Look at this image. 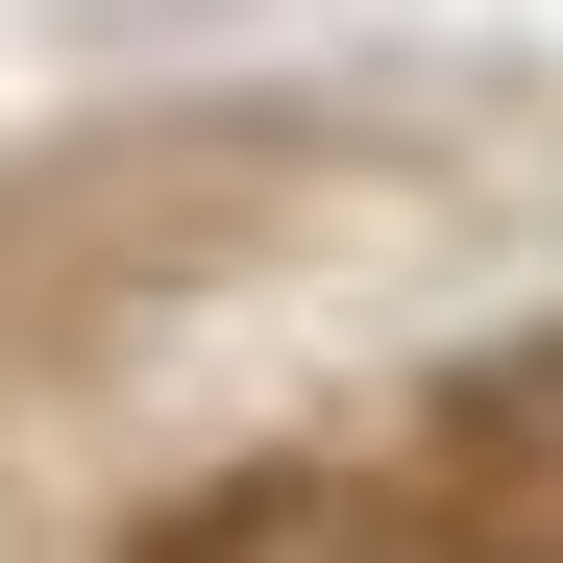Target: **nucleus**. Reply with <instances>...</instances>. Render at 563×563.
<instances>
[{
    "mask_svg": "<svg viewBox=\"0 0 563 563\" xmlns=\"http://www.w3.org/2000/svg\"><path fill=\"white\" fill-rule=\"evenodd\" d=\"M393 515H417V563H563V343L441 367L393 441Z\"/></svg>",
    "mask_w": 563,
    "mask_h": 563,
    "instance_id": "f257e3e1",
    "label": "nucleus"
},
{
    "mask_svg": "<svg viewBox=\"0 0 563 563\" xmlns=\"http://www.w3.org/2000/svg\"><path fill=\"white\" fill-rule=\"evenodd\" d=\"M147 563H367V490L343 465H245V490H197Z\"/></svg>",
    "mask_w": 563,
    "mask_h": 563,
    "instance_id": "f03ea898",
    "label": "nucleus"
}]
</instances>
